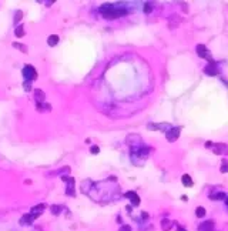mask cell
Instances as JSON below:
<instances>
[{
  "label": "cell",
  "instance_id": "cell-1",
  "mask_svg": "<svg viewBox=\"0 0 228 231\" xmlns=\"http://www.w3.org/2000/svg\"><path fill=\"white\" fill-rule=\"evenodd\" d=\"M205 146H207L208 149H211L215 154H223L224 151H227V146H225V144H221V143H215V144L212 143V144H211V141H207Z\"/></svg>",
  "mask_w": 228,
  "mask_h": 231
},
{
  "label": "cell",
  "instance_id": "cell-2",
  "mask_svg": "<svg viewBox=\"0 0 228 231\" xmlns=\"http://www.w3.org/2000/svg\"><path fill=\"white\" fill-rule=\"evenodd\" d=\"M180 131H181V128H180V127L170 128L168 131H165V137H167V140H168V141H171V143H174V141L180 137Z\"/></svg>",
  "mask_w": 228,
  "mask_h": 231
},
{
  "label": "cell",
  "instance_id": "cell-3",
  "mask_svg": "<svg viewBox=\"0 0 228 231\" xmlns=\"http://www.w3.org/2000/svg\"><path fill=\"white\" fill-rule=\"evenodd\" d=\"M197 54H198L201 59H208V60H210V63H211V61H214V60H211L210 53H208V50H207V47H205L204 44H198V46H197Z\"/></svg>",
  "mask_w": 228,
  "mask_h": 231
},
{
  "label": "cell",
  "instance_id": "cell-4",
  "mask_svg": "<svg viewBox=\"0 0 228 231\" xmlns=\"http://www.w3.org/2000/svg\"><path fill=\"white\" fill-rule=\"evenodd\" d=\"M208 76H217L218 74V70H217V64L214 63V61H211V63H208V66L205 67V70H204Z\"/></svg>",
  "mask_w": 228,
  "mask_h": 231
},
{
  "label": "cell",
  "instance_id": "cell-5",
  "mask_svg": "<svg viewBox=\"0 0 228 231\" xmlns=\"http://www.w3.org/2000/svg\"><path fill=\"white\" fill-rule=\"evenodd\" d=\"M128 198H131V203H133V205H138L140 204V198H138V195L136 194L134 191H128L127 194H125Z\"/></svg>",
  "mask_w": 228,
  "mask_h": 231
},
{
  "label": "cell",
  "instance_id": "cell-6",
  "mask_svg": "<svg viewBox=\"0 0 228 231\" xmlns=\"http://www.w3.org/2000/svg\"><path fill=\"white\" fill-rule=\"evenodd\" d=\"M181 181H183V184H184L186 187H192V184H194L188 174H184V176L181 177Z\"/></svg>",
  "mask_w": 228,
  "mask_h": 231
},
{
  "label": "cell",
  "instance_id": "cell-7",
  "mask_svg": "<svg viewBox=\"0 0 228 231\" xmlns=\"http://www.w3.org/2000/svg\"><path fill=\"white\" fill-rule=\"evenodd\" d=\"M148 127H150V128H163L164 131H167V128H170V124H167V123H163V124H150Z\"/></svg>",
  "mask_w": 228,
  "mask_h": 231
},
{
  "label": "cell",
  "instance_id": "cell-8",
  "mask_svg": "<svg viewBox=\"0 0 228 231\" xmlns=\"http://www.w3.org/2000/svg\"><path fill=\"white\" fill-rule=\"evenodd\" d=\"M195 215H197V217H204V215H205V208H204V207H197Z\"/></svg>",
  "mask_w": 228,
  "mask_h": 231
},
{
  "label": "cell",
  "instance_id": "cell-9",
  "mask_svg": "<svg viewBox=\"0 0 228 231\" xmlns=\"http://www.w3.org/2000/svg\"><path fill=\"white\" fill-rule=\"evenodd\" d=\"M171 221H168V220H163V230L164 231H168L170 228H171Z\"/></svg>",
  "mask_w": 228,
  "mask_h": 231
},
{
  "label": "cell",
  "instance_id": "cell-10",
  "mask_svg": "<svg viewBox=\"0 0 228 231\" xmlns=\"http://www.w3.org/2000/svg\"><path fill=\"white\" fill-rule=\"evenodd\" d=\"M212 200H223V198H225V194H223V192H218V194H211L210 195Z\"/></svg>",
  "mask_w": 228,
  "mask_h": 231
},
{
  "label": "cell",
  "instance_id": "cell-11",
  "mask_svg": "<svg viewBox=\"0 0 228 231\" xmlns=\"http://www.w3.org/2000/svg\"><path fill=\"white\" fill-rule=\"evenodd\" d=\"M220 170H221V173H228V161H225V160L223 161V164H221V168H220Z\"/></svg>",
  "mask_w": 228,
  "mask_h": 231
},
{
  "label": "cell",
  "instance_id": "cell-12",
  "mask_svg": "<svg viewBox=\"0 0 228 231\" xmlns=\"http://www.w3.org/2000/svg\"><path fill=\"white\" fill-rule=\"evenodd\" d=\"M56 40H57L56 36H51V37H50V44H56Z\"/></svg>",
  "mask_w": 228,
  "mask_h": 231
},
{
  "label": "cell",
  "instance_id": "cell-13",
  "mask_svg": "<svg viewBox=\"0 0 228 231\" xmlns=\"http://www.w3.org/2000/svg\"><path fill=\"white\" fill-rule=\"evenodd\" d=\"M146 6H147V7H146V11H147V13H148V11H150V10H151V7H150V4H146Z\"/></svg>",
  "mask_w": 228,
  "mask_h": 231
},
{
  "label": "cell",
  "instance_id": "cell-14",
  "mask_svg": "<svg viewBox=\"0 0 228 231\" xmlns=\"http://www.w3.org/2000/svg\"><path fill=\"white\" fill-rule=\"evenodd\" d=\"M91 151H93V153H97V151H98V147H93Z\"/></svg>",
  "mask_w": 228,
  "mask_h": 231
},
{
  "label": "cell",
  "instance_id": "cell-15",
  "mask_svg": "<svg viewBox=\"0 0 228 231\" xmlns=\"http://www.w3.org/2000/svg\"><path fill=\"white\" fill-rule=\"evenodd\" d=\"M177 231H187V230H186V228H183V227H180V226H178V227H177Z\"/></svg>",
  "mask_w": 228,
  "mask_h": 231
},
{
  "label": "cell",
  "instance_id": "cell-16",
  "mask_svg": "<svg viewBox=\"0 0 228 231\" xmlns=\"http://www.w3.org/2000/svg\"><path fill=\"white\" fill-rule=\"evenodd\" d=\"M227 203H228V201H227Z\"/></svg>",
  "mask_w": 228,
  "mask_h": 231
}]
</instances>
